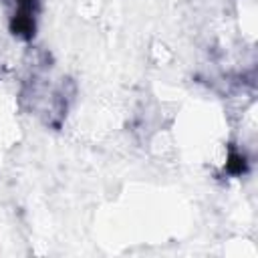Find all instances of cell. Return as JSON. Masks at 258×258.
Segmentation results:
<instances>
[{
    "instance_id": "cell-1",
    "label": "cell",
    "mask_w": 258,
    "mask_h": 258,
    "mask_svg": "<svg viewBox=\"0 0 258 258\" xmlns=\"http://www.w3.org/2000/svg\"><path fill=\"white\" fill-rule=\"evenodd\" d=\"M228 170H230L232 174H242V172L246 170V162H244V158H240V156H232V158H230V162H228Z\"/></svg>"
}]
</instances>
